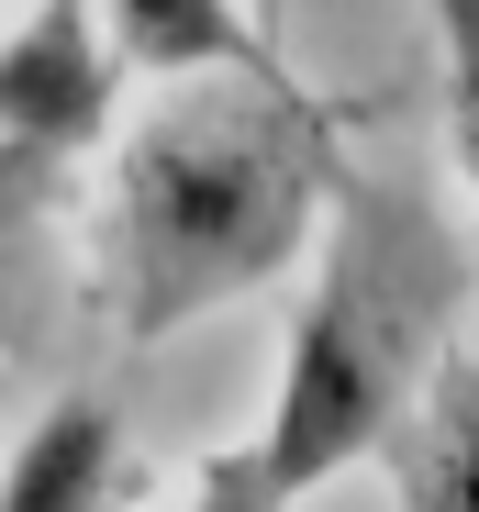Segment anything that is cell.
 Masks as SVG:
<instances>
[{"label": "cell", "mask_w": 479, "mask_h": 512, "mask_svg": "<svg viewBox=\"0 0 479 512\" xmlns=\"http://www.w3.org/2000/svg\"><path fill=\"white\" fill-rule=\"evenodd\" d=\"M0 401H12V357H0Z\"/></svg>", "instance_id": "obj_7"}, {"label": "cell", "mask_w": 479, "mask_h": 512, "mask_svg": "<svg viewBox=\"0 0 479 512\" xmlns=\"http://www.w3.org/2000/svg\"><path fill=\"white\" fill-rule=\"evenodd\" d=\"M312 279L268 379L257 435L201 468V501H301L368 468L457 346H479V245L468 212L390 156H346L301 234Z\"/></svg>", "instance_id": "obj_2"}, {"label": "cell", "mask_w": 479, "mask_h": 512, "mask_svg": "<svg viewBox=\"0 0 479 512\" xmlns=\"http://www.w3.org/2000/svg\"><path fill=\"white\" fill-rule=\"evenodd\" d=\"M134 490V446H123V412L101 390H56L23 446L0 457V512H90Z\"/></svg>", "instance_id": "obj_3"}, {"label": "cell", "mask_w": 479, "mask_h": 512, "mask_svg": "<svg viewBox=\"0 0 479 512\" xmlns=\"http://www.w3.org/2000/svg\"><path fill=\"white\" fill-rule=\"evenodd\" d=\"M246 12H257V34H279V45H290V0H246Z\"/></svg>", "instance_id": "obj_6"}, {"label": "cell", "mask_w": 479, "mask_h": 512, "mask_svg": "<svg viewBox=\"0 0 479 512\" xmlns=\"http://www.w3.org/2000/svg\"><path fill=\"white\" fill-rule=\"evenodd\" d=\"M90 23L112 45L123 78H179V67H257L290 56L279 34H257L246 0H90Z\"/></svg>", "instance_id": "obj_4"}, {"label": "cell", "mask_w": 479, "mask_h": 512, "mask_svg": "<svg viewBox=\"0 0 479 512\" xmlns=\"http://www.w3.org/2000/svg\"><path fill=\"white\" fill-rule=\"evenodd\" d=\"M101 201H90V290L112 346L145 357L168 334L234 312L301 268V234L346 167V112L301 90L290 56L257 67H179L145 78V112L101 123Z\"/></svg>", "instance_id": "obj_1"}, {"label": "cell", "mask_w": 479, "mask_h": 512, "mask_svg": "<svg viewBox=\"0 0 479 512\" xmlns=\"http://www.w3.org/2000/svg\"><path fill=\"white\" fill-rule=\"evenodd\" d=\"M435 23V90H446V145H468V78H479V0H424Z\"/></svg>", "instance_id": "obj_5"}]
</instances>
